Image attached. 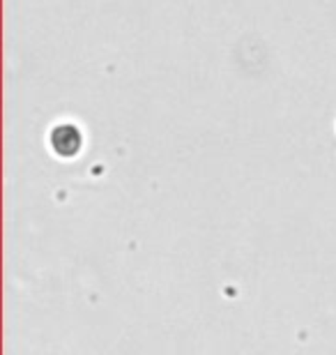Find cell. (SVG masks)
<instances>
[{"mask_svg":"<svg viewBox=\"0 0 336 355\" xmlns=\"http://www.w3.org/2000/svg\"><path fill=\"white\" fill-rule=\"evenodd\" d=\"M51 146L60 157H74V155L81 150V134H78L76 127L62 125L58 130H53Z\"/></svg>","mask_w":336,"mask_h":355,"instance_id":"cell-1","label":"cell"}]
</instances>
